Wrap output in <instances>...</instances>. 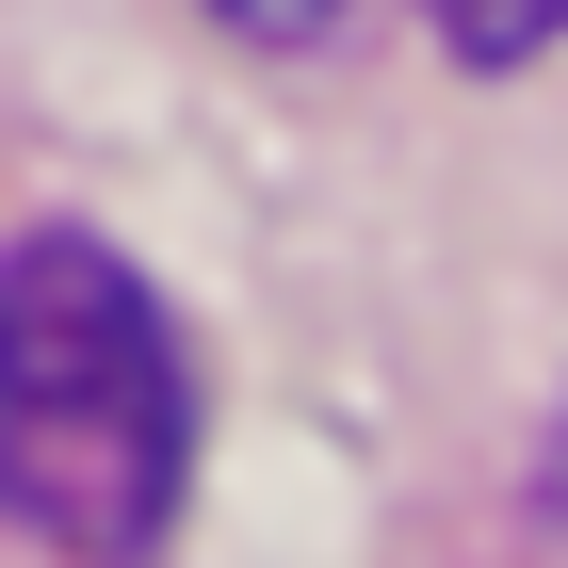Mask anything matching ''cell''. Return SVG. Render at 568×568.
<instances>
[{
    "label": "cell",
    "mask_w": 568,
    "mask_h": 568,
    "mask_svg": "<svg viewBox=\"0 0 568 568\" xmlns=\"http://www.w3.org/2000/svg\"><path fill=\"white\" fill-rule=\"evenodd\" d=\"M195 487V357L82 227L0 244V520L65 568H146Z\"/></svg>",
    "instance_id": "6da1fadb"
},
{
    "label": "cell",
    "mask_w": 568,
    "mask_h": 568,
    "mask_svg": "<svg viewBox=\"0 0 568 568\" xmlns=\"http://www.w3.org/2000/svg\"><path fill=\"white\" fill-rule=\"evenodd\" d=\"M568 33V0H438V49L455 65H536Z\"/></svg>",
    "instance_id": "7a4b0ae2"
}]
</instances>
